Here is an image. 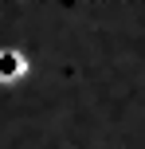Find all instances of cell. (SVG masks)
Wrapping results in <instances>:
<instances>
[{
  "label": "cell",
  "mask_w": 145,
  "mask_h": 149,
  "mask_svg": "<svg viewBox=\"0 0 145 149\" xmlns=\"http://www.w3.org/2000/svg\"><path fill=\"white\" fill-rule=\"evenodd\" d=\"M20 71H24L20 55H12V51H4V55H0V79H16Z\"/></svg>",
  "instance_id": "cell-1"
}]
</instances>
